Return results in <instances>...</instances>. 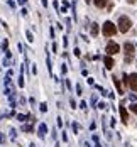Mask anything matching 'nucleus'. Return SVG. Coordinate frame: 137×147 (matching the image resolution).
<instances>
[{
  "label": "nucleus",
  "mask_w": 137,
  "mask_h": 147,
  "mask_svg": "<svg viewBox=\"0 0 137 147\" xmlns=\"http://www.w3.org/2000/svg\"><path fill=\"white\" fill-rule=\"evenodd\" d=\"M119 30L120 32H127V30L130 29V26H132V22H130V19L129 17H125V15H122L120 19H119Z\"/></svg>",
  "instance_id": "obj_1"
},
{
  "label": "nucleus",
  "mask_w": 137,
  "mask_h": 147,
  "mask_svg": "<svg viewBox=\"0 0 137 147\" xmlns=\"http://www.w3.org/2000/svg\"><path fill=\"white\" fill-rule=\"evenodd\" d=\"M115 32H117V27H115V24H113V22H110V20H107L105 24H103V36L110 37V36H113Z\"/></svg>",
  "instance_id": "obj_2"
},
{
  "label": "nucleus",
  "mask_w": 137,
  "mask_h": 147,
  "mask_svg": "<svg viewBox=\"0 0 137 147\" xmlns=\"http://www.w3.org/2000/svg\"><path fill=\"white\" fill-rule=\"evenodd\" d=\"M124 51H125V63H130L132 58H134V44L125 42L124 44Z\"/></svg>",
  "instance_id": "obj_3"
},
{
  "label": "nucleus",
  "mask_w": 137,
  "mask_h": 147,
  "mask_svg": "<svg viewBox=\"0 0 137 147\" xmlns=\"http://www.w3.org/2000/svg\"><path fill=\"white\" fill-rule=\"evenodd\" d=\"M119 51H120V47H119V44H117V42H108V44H107L105 53L108 54V56H113V54H117Z\"/></svg>",
  "instance_id": "obj_4"
},
{
  "label": "nucleus",
  "mask_w": 137,
  "mask_h": 147,
  "mask_svg": "<svg viewBox=\"0 0 137 147\" xmlns=\"http://www.w3.org/2000/svg\"><path fill=\"white\" fill-rule=\"evenodd\" d=\"M129 86L137 91V74H129Z\"/></svg>",
  "instance_id": "obj_5"
},
{
  "label": "nucleus",
  "mask_w": 137,
  "mask_h": 147,
  "mask_svg": "<svg viewBox=\"0 0 137 147\" xmlns=\"http://www.w3.org/2000/svg\"><path fill=\"white\" fill-rule=\"evenodd\" d=\"M119 110H120V117H122V122H124V123H127V122H129V115H127V110H125V107H120Z\"/></svg>",
  "instance_id": "obj_6"
},
{
  "label": "nucleus",
  "mask_w": 137,
  "mask_h": 147,
  "mask_svg": "<svg viewBox=\"0 0 137 147\" xmlns=\"http://www.w3.org/2000/svg\"><path fill=\"white\" fill-rule=\"evenodd\" d=\"M103 63H105L107 69H112V68H113V59L110 58V56H105V58H103Z\"/></svg>",
  "instance_id": "obj_7"
},
{
  "label": "nucleus",
  "mask_w": 137,
  "mask_h": 147,
  "mask_svg": "<svg viewBox=\"0 0 137 147\" xmlns=\"http://www.w3.org/2000/svg\"><path fill=\"white\" fill-rule=\"evenodd\" d=\"M46 132H47V125H46V123H41V125H39V137L43 139L46 135Z\"/></svg>",
  "instance_id": "obj_8"
},
{
  "label": "nucleus",
  "mask_w": 137,
  "mask_h": 147,
  "mask_svg": "<svg viewBox=\"0 0 137 147\" xmlns=\"http://www.w3.org/2000/svg\"><path fill=\"white\" fill-rule=\"evenodd\" d=\"M107 2H108V0H93V3H95L98 9H103V7L107 5Z\"/></svg>",
  "instance_id": "obj_9"
},
{
  "label": "nucleus",
  "mask_w": 137,
  "mask_h": 147,
  "mask_svg": "<svg viewBox=\"0 0 137 147\" xmlns=\"http://www.w3.org/2000/svg\"><path fill=\"white\" fill-rule=\"evenodd\" d=\"M113 83H115V86H117V90H119V93L122 95V93H124V90H122V86H120V81H119L115 76H113Z\"/></svg>",
  "instance_id": "obj_10"
},
{
  "label": "nucleus",
  "mask_w": 137,
  "mask_h": 147,
  "mask_svg": "<svg viewBox=\"0 0 137 147\" xmlns=\"http://www.w3.org/2000/svg\"><path fill=\"white\" fill-rule=\"evenodd\" d=\"M98 34V24H91V36Z\"/></svg>",
  "instance_id": "obj_11"
},
{
  "label": "nucleus",
  "mask_w": 137,
  "mask_h": 147,
  "mask_svg": "<svg viewBox=\"0 0 137 147\" xmlns=\"http://www.w3.org/2000/svg\"><path fill=\"white\" fill-rule=\"evenodd\" d=\"M26 36H27V41H29V42H32V41H34V36H32V32H30V30H27V32H26Z\"/></svg>",
  "instance_id": "obj_12"
},
{
  "label": "nucleus",
  "mask_w": 137,
  "mask_h": 147,
  "mask_svg": "<svg viewBox=\"0 0 137 147\" xmlns=\"http://www.w3.org/2000/svg\"><path fill=\"white\" fill-rule=\"evenodd\" d=\"M22 130H24V132H32V130H34V127H30V125H24V127H22Z\"/></svg>",
  "instance_id": "obj_13"
},
{
  "label": "nucleus",
  "mask_w": 137,
  "mask_h": 147,
  "mask_svg": "<svg viewBox=\"0 0 137 147\" xmlns=\"http://www.w3.org/2000/svg\"><path fill=\"white\" fill-rule=\"evenodd\" d=\"M41 112H47V103H41Z\"/></svg>",
  "instance_id": "obj_14"
},
{
  "label": "nucleus",
  "mask_w": 137,
  "mask_h": 147,
  "mask_svg": "<svg viewBox=\"0 0 137 147\" xmlns=\"http://www.w3.org/2000/svg\"><path fill=\"white\" fill-rule=\"evenodd\" d=\"M66 71H68V68H66V64H61V73L66 74Z\"/></svg>",
  "instance_id": "obj_15"
},
{
  "label": "nucleus",
  "mask_w": 137,
  "mask_h": 147,
  "mask_svg": "<svg viewBox=\"0 0 137 147\" xmlns=\"http://www.w3.org/2000/svg\"><path fill=\"white\" fill-rule=\"evenodd\" d=\"M27 118V115H17V120H20V122H24Z\"/></svg>",
  "instance_id": "obj_16"
},
{
  "label": "nucleus",
  "mask_w": 137,
  "mask_h": 147,
  "mask_svg": "<svg viewBox=\"0 0 137 147\" xmlns=\"http://www.w3.org/2000/svg\"><path fill=\"white\" fill-rule=\"evenodd\" d=\"M10 139L15 140V130H14V129H10Z\"/></svg>",
  "instance_id": "obj_17"
},
{
  "label": "nucleus",
  "mask_w": 137,
  "mask_h": 147,
  "mask_svg": "<svg viewBox=\"0 0 137 147\" xmlns=\"http://www.w3.org/2000/svg\"><path fill=\"white\" fill-rule=\"evenodd\" d=\"M130 110H132V112H134V113H137V103H134V105H132V107H130Z\"/></svg>",
  "instance_id": "obj_18"
},
{
  "label": "nucleus",
  "mask_w": 137,
  "mask_h": 147,
  "mask_svg": "<svg viewBox=\"0 0 137 147\" xmlns=\"http://www.w3.org/2000/svg\"><path fill=\"white\" fill-rule=\"evenodd\" d=\"M66 86H68V90H73V86H71V81H70V80H66Z\"/></svg>",
  "instance_id": "obj_19"
},
{
  "label": "nucleus",
  "mask_w": 137,
  "mask_h": 147,
  "mask_svg": "<svg viewBox=\"0 0 137 147\" xmlns=\"http://www.w3.org/2000/svg\"><path fill=\"white\" fill-rule=\"evenodd\" d=\"M76 95H81V86L80 85H76Z\"/></svg>",
  "instance_id": "obj_20"
},
{
  "label": "nucleus",
  "mask_w": 137,
  "mask_h": 147,
  "mask_svg": "<svg viewBox=\"0 0 137 147\" xmlns=\"http://www.w3.org/2000/svg\"><path fill=\"white\" fill-rule=\"evenodd\" d=\"M5 142V137H3V134L0 132V144H3Z\"/></svg>",
  "instance_id": "obj_21"
},
{
  "label": "nucleus",
  "mask_w": 137,
  "mask_h": 147,
  "mask_svg": "<svg viewBox=\"0 0 137 147\" xmlns=\"http://www.w3.org/2000/svg\"><path fill=\"white\" fill-rule=\"evenodd\" d=\"M80 107H81L83 110H86V102H81V103H80Z\"/></svg>",
  "instance_id": "obj_22"
},
{
  "label": "nucleus",
  "mask_w": 137,
  "mask_h": 147,
  "mask_svg": "<svg viewBox=\"0 0 137 147\" xmlns=\"http://www.w3.org/2000/svg\"><path fill=\"white\" fill-rule=\"evenodd\" d=\"M71 127H73V132H78V125H76V123H73V125H71Z\"/></svg>",
  "instance_id": "obj_23"
},
{
  "label": "nucleus",
  "mask_w": 137,
  "mask_h": 147,
  "mask_svg": "<svg viewBox=\"0 0 137 147\" xmlns=\"http://www.w3.org/2000/svg\"><path fill=\"white\" fill-rule=\"evenodd\" d=\"M80 54H81V53H80V49H78V47H75V56H80Z\"/></svg>",
  "instance_id": "obj_24"
},
{
  "label": "nucleus",
  "mask_w": 137,
  "mask_h": 147,
  "mask_svg": "<svg viewBox=\"0 0 137 147\" xmlns=\"http://www.w3.org/2000/svg\"><path fill=\"white\" fill-rule=\"evenodd\" d=\"M17 2H19V3H20V5H24V3H26V2H27V0H17Z\"/></svg>",
  "instance_id": "obj_25"
},
{
  "label": "nucleus",
  "mask_w": 137,
  "mask_h": 147,
  "mask_svg": "<svg viewBox=\"0 0 137 147\" xmlns=\"http://www.w3.org/2000/svg\"><path fill=\"white\" fill-rule=\"evenodd\" d=\"M127 2H129V3H134V2H136V0H127Z\"/></svg>",
  "instance_id": "obj_26"
},
{
  "label": "nucleus",
  "mask_w": 137,
  "mask_h": 147,
  "mask_svg": "<svg viewBox=\"0 0 137 147\" xmlns=\"http://www.w3.org/2000/svg\"><path fill=\"white\" fill-rule=\"evenodd\" d=\"M85 2H86V3H90V2H91V0H85Z\"/></svg>",
  "instance_id": "obj_27"
}]
</instances>
